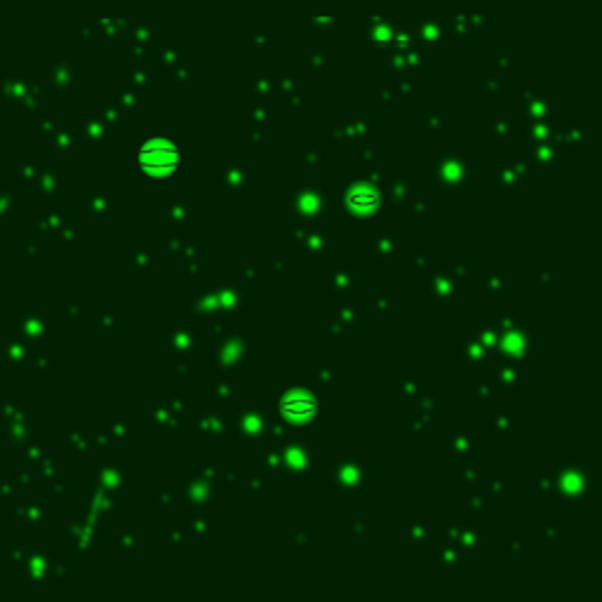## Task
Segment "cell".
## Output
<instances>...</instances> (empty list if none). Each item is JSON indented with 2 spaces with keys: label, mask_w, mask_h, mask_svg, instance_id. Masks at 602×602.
I'll use <instances>...</instances> for the list:
<instances>
[{
  "label": "cell",
  "mask_w": 602,
  "mask_h": 602,
  "mask_svg": "<svg viewBox=\"0 0 602 602\" xmlns=\"http://www.w3.org/2000/svg\"><path fill=\"white\" fill-rule=\"evenodd\" d=\"M315 410H318V403L308 393L288 395L285 400H280V412L290 421H308L315 414Z\"/></svg>",
  "instance_id": "cell-2"
},
{
  "label": "cell",
  "mask_w": 602,
  "mask_h": 602,
  "mask_svg": "<svg viewBox=\"0 0 602 602\" xmlns=\"http://www.w3.org/2000/svg\"><path fill=\"white\" fill-rule=\"evenodd\" d=\"M179 160H181L179 148L170 144V141H151V144L139 148V153H137V165L144 172H148V174L156 177L174 172L179 168Z\"/></svg>",
  "instance_id": "cell-1"
},
{
  "label": "cell",
  "mask_w": 602,
  "mask_h": 602,
  "mask_svg": "<svg viewBox=\"0 0 602 602\" xmlns=\"http://www.w3.org/2000/svg\"><path fill=\"white\" fill-rule=\"evenodd\" d=\"M346 203H348V208L360 210V212H367V210H372L377 203H379V198H377V193H374V191H367V188H363V191H353V193H348V196H346Z\"/></svg>",
  "instance_id": "cell-3"
}]
</instances>
